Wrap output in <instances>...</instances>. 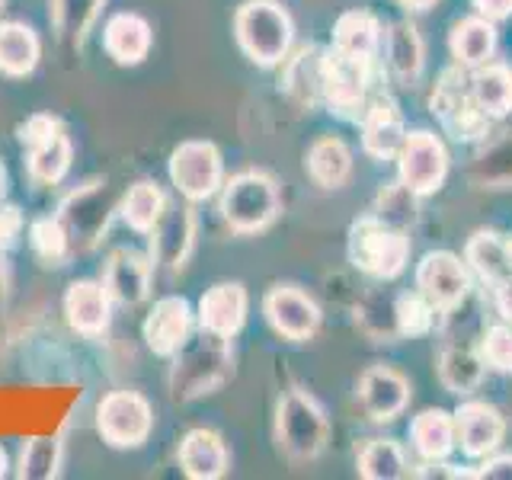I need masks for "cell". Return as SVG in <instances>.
Returning a JSON list of instances; mask_svg holds the SVG:
<instances>
[{
    "label": "cell",
    "instance_id": "681fc988",
    "mask_svg": "<svg viewBox=\"0 0 512 480\" xmlns=\"http://www.w3.org/2000/svg\"><path fill=\"white\" fill-rule=\"evenodd\" d=\"M10 474V455H7V448L0 445V480H4Z\"/></svg>",
    "mask_w": 512,
    "mask_h": 480
},
{
    "label": "cell",
    "instance_id": "bcb514c9",
    "mask_svg": "<svg viewBox=\"0 0 512 480\" xmlns=\"http://www.w3.org/2000/svg\"><path fill=\"white\" fill-rule=\"evenodd\" d=\"M471 4L487 20H506V16H512V0H471Z\"/></svg>",
    "mask_w": 512,
    "mask_h": 480
},
{
    "label": "cell",
    "instance_id": "30bf717a",
    "mask_svg": "<svg viewBox=\"0 0 512 480\" xmlns=\"http://www.w3.org/2000/svg\"><path fill=\"white\" fill-rule=\"evenodd\" d=\"M432 116H436L445 132L458 138V141H480L487 135V125H490V116L484 109L477 106L474 93H471V77L464 74V68H448L436 90H432Z\"/></svg>",
    "mask_w": 512,
    "mask_h": 480
},
{
    "label": "cell",
    "instance_id": "f1b7e54d",
    "mask_svg": "<svg viewBox=\"0 0 512 480\" xmlns=\"http://www.w3.org/2000/svg\"><path fill=\"white\" fill-rule=\"evenodd\" d=\"M448 45H452V55L461 68H480V64L490 61L496 48L493 20H487V16H468V20L455 23Z\"/></svg>",
    "mask_w": 512,
    "mask_h": 480
},
{
    "label": "cell",
    "instance_id": "ee69618b",
    "mask_svg": "<svg viewBox=\"0 0 512 480\" xmlns=\"http://www.w3.org/2000/svg\"><path fill=\"white\" fill-rule=\"evenodd\" d=\"M26 231V221H23V212L20 205L13 202H0V253L4 250H13L16 244H20V237Z\"/></svg>",
    "mask_w": 512,
    "mask_h": 480
},
{
    "label": "cell",
    "instance_id": "74e56055",
    "mask_svg": "<svg viewBox=\"0 0 512 480\" xmlns=\"http://www.w3.org/2000/svg\"><path fill=\"white\" fill-rule=\"evenodd\" d=\"M359 474L365 480H397L410 477V464L404 458V448L391 439H372L359 452Z\"/></svg>",
    "mask_w": 512,
    "mask_h": 480
},
{
    "label": "cell",
    "instance_id": "5b68a950",
    "mask_svg": "<svg viewBox=\"0 0 512 480\" xmlns=\"http://www.w3.org/2000/svg\"><path fill=\"white\" fill-rule=\"evenodd\" d=\"M349 260L372 279H394L410 260V237L378 215H365L349 228Z\"/></svg>",
    "mask_w": 512,
    "mask_h": 480
},
{
    "label": "cell",
    "instance_id": "8992f818",
    "mask_svg": "<svg viewBox=\"0 0 512 480\" xmlns=\"http://www.w3.org/2000/svg\"><path fill=\"white\" fill-rule=\"evenodd\" d=\"M119 199L122 196L106 180L87 183V186H80L61 199L55 215L61 218L64 231H68V237H71L74 256L90 253L96 244H100L106 228H109V221L119 212Z\"/></svg>",
    "mask_w": 512,
    "mask_h": 480
},
{
    "label": "cell",
    "instance_id": "8fae6325",
    "mask_svg": "<svg viewBox=\"0 0 512 480\" xmlns=\"http://www.w3.org/2000/svg\"><path fill=\"white\" fill-rule=\"evenodd\" d=\"M167 170H170V183L189 205L212 199L224 186V157L218 151V144L212 141L176 144L167 160Z\"/></svg>",
    "mask_w": 512,
    "mask_h": 480
},
{
    "label": "cell",
    "instance_id": "f35d334b",
    "mask_svg": "<svg viewBox=\"0 0 512 480\" xmlns=\"http://www.w3.org/2000/svg\"><path fill=\"white\" fill-rule=\"evenodd\" d=\"M388 64L400 80H416L423 71V39L416 26L394 23L388 32Z\"/></svg>",
    "mask_w": 512,
    "mask_h": 480
},
{
    "label": "cell",
    "instance_id": "ac0fdd59",
    "mask_svg": "<svg viewBox=\"0 0 512 480\" xmlns=\"http://www.w3.org/2000/svg\"><path fill=\"white\" fill-rule=\"evenodd\" d=\"M64 320L77 336L96 340L112 324V298L103 279H74L64 292Z\"/></svg>",
    "mask_w": 512,
    "mask_h": 480
},
{
    "label": "cell",
    "instance_id": "52a82bcc",
    "mask_svg": "<svg viewBox=\"0 0 512 480\" xmlns=\"http://www.w3.org/2000/svg\"><path fill=\"white\" fill-rule=\"evenodd\" d=\"M330 423L324 407L308 391H288L282 394L276 407V442L295 461H311L327 448Z\"/></svg>",
    "mask_w": 512,
    "mask_h": 480
},
{
    "label": "cell",
    "instance_id": "603a6c76",
    "mask_svg": "<svg viewBox=\"0 0 512 480\" xmlns=\"http://www.w3.org/2000/svg\"><path fill=\"white\" fill-rule=\"evenodd\" d=\"M455 436H458V445L464 448V455L487 458L490 452H496V445L503 442L506 420L496 407L471 400V404H461V410L455 413Z\"/></svg>",
    "mask_w": 512,
    "mask_h": 480
},
{
    "label": "cell",
    "instance_id": "7a4b0ae2",
    "mask_svg": "<svg viewBox=\"0 0 512 480\" xmlns=\"http://www.w3.org/2000/svg\"><path fill=\"white\" fill-rule=\"evenodd\" d=\"M234 36L240 52L260 68H276L292 48V16L279 0H247L234 13Z\"/></svg>",
    "mask_w": 512,
    "mask_h": 480
},
{
    "label": "cell",
    "instance_id": "484cf974",
    "mask_svg": "<svg viewBox=\"0 0 512 480\" xmlns=\"http://www.w3.org/2000/svg\"><path fill=\"white\" fill-rule=\"evenodd\" d=\"M42 61V39L29 23L0 20V74L29 77Z\"/></svg>",
    "mask_w": 512,
    "mask_h": 480
},
{
    "label": "cell",
    "instance_id": "44dd1931",
    "mask_svg": "<svg viewBox=\"0 0 512 480\" xmlns=\"http://www.w3.org/2000/svg\"><path fill=\"white\" fill-rule=\"evenodd\" d=\"M176 461H180V471L189 480H218L231 468V452L228 442L221 439V432L196 426L180 439Z\"/></svg>",
    "mask_w": 512,
    "mask_h": 480
},
{
    "label": "cell",
    "instance_id": "d590c367",
    "mask_svg": "<svg viewBox=\"0 0 512 480\" xmlns=\"http://www.w3.org/2000/svg\"><path fill=\"white\" fill-rule=\"evenodd\" d=\"M484 356L471 346H448L439 356V381L452 394H471L484 381Z\"/></svg>",
    "mask_w": 512,
    "mask_h": 480
},
{
    "label": "cell",
    "instance_id": "2e32d148",
    "mask_svg": "<svg viewBox=\"0 0 512 480\" xmlns=\"http://www.w3.org/2000/svg\"><path fill=\"white\" fill-rule=\"evenodd\" d=\"M151 237V260L154 269H167V272H180L186 260L196 247V212L189 205H167L164 218L157 221V228L148 234Z\"/></svg>",
    "mask_w": 512,
    "mask_h": 480
},
{
    "label": "cell",
    "instance_id": "e575fe53",
    "mask_svg": "<svg viewBox=\"0 0 512 480\" xmlns=\"http://www.w3.org/2000/svg\"><path fill=\"white\" fill-rule=\"evenodd\" d=\"M64 464V445L58 436H29L20 445L16 477L20 480H55Z\"/></svg>",
    "mask_w": 512,
    "mask_h": 480
},
{
    "label": "cell",
    "instance_id": "f907efd6",
    "mask_svg": "<svg viewBox=\"0 0 512 480\" xmlns=\"http://www.w3.org/2000/svg\"><path fill=\"white\" fill-rule=\"evenodd\" d=\"M404 7H413V10H426L429 4H436V0H400Z\"/></svg>",
    "mask_w": 512,
    "mask_h": 480
},
{
    "label": "cell",
    "instance_id": "9c48e42d",
    "mask_svg": "<svg viewBox=\"0 0 512 480\" xmlns=\"http://www.w3.org/2000/svg\"><path fill=\"white\" fill-rule=\"evenodd\" d=\"M375 77V58H356L340 48H324V103L343 119H362L372 103L368 87Z\"/></svg>",
    "mask_w": 512,
    "mask_h": 480
},
{
    "label": "cell",
    "instance_id": "7c38bea8",
    "mask_svg": "<svg viewBox=\"0 0 512 480\" xmlns=\"http://www.w3.org/2000/svg\"><path fill=\"white\" fill-rule=\"evenodd\" d=\"M196 311L183 295H164L154 301V308L148 311L141 324L144 346H148L157 359H173L180 352L192 333H196Z\"/></svg>",
    "mask_w": 512,
    "mask_h": 480
},
{
    "label": "cell",
    "instance_id": "ba28073f",
    "mask_svg": "<svg viewBox=\"0 0 512 480\" xmlns=\"http://www.w3.org/2000/svg\"><path fill=\"white\" fill-rule=\"evenodd\" d=\"M96 432L109 448H141L154 432V404L141 391H109L96 400Z\"/></svg>",
    "mask_w": 512,
    "mask_h": 480
},
{
    "label": "cell",
    "instance_id": "c3c4849f",
    "mask_svg": "<svg viewBox=\"0 0 512 480\" xmlns=\"http://www.w3.org/2000/svg\"><path fill=\"white\" fill-rule=\"evenodd\" d=\"M7 192H10V173L4 167V160H0V202L7 199Z\"/></svg>",
    "mask_w": 512,
    "mask_h": 480
},
{
    "label": "cell",
    "instance_id": "d6a6232c",
    "mask_svg": "<svg viewBox=\"0 0 512 480\" xmlns=\"http://www.w3.org/2000/svg\"><path fill=\"white\" fill-rule=\"evenodd\" d=\"M381 45V23L368 10H349L333 26V48L356 58H375Z\"/></svg>",
    "mask_w": 512,
    "mask_h": 480
},
{
    "label": "cell",
    "instance_id": "f546056e",
    "mask_svg": "<svg viewBox=\"0 0 512 480\" xmlns=\"http://www.w3.org/2000/svg\"><path fill=\"white\" fill-rule=\"evenodd\" d=\"M304 167H308V176L320 189H340L352 173V154L340 138L327 135L311 144Z\"/></svg>",
    "mask_w": 512,
    "mask_h": 480
},
{
    "label": "cell",
    "instance_id": "5bb4252c",
    "mask_svg": "<svg viewBox=\"0 0 512 480\" xmlns=\"http://www.w3.org/2000/svg\"><path fill=\"white\" fill-rule=\"evenodd\" d=\"M263 314L269 327L276 330L282 340L304 343L311 340L320 327V308L317 301L301 292L298 285H272L263 298Z\"/></svg>",
    "mask_w": 512,
    "mask_h": 480
},
{
    "label": "cell",
    "instance_id": "ab89813d",
    "mask_svg": "<svg viewBox=\"0 0 512 480\" xmlns=\"http://www.w3.org/2000/svg\"><path fill=\"white\" fill-rule=\"evenodd\" d=\"M471 180L480 189H512V132L493 141L471 164Z\"/></svg>",
    "mask_w": 512,
    "mask_h": 480
},
{
    "label": "cell",
    "instance_id": "3957f363",
    "mask_svg": "<svg viewBox=\"0 0 512 480\" xmlns=\"http://www.w3.org/2000/svg\"><path fill=\"white\" fill-rule=\"evenodd\" d=\"M221 218L237 234H260L282 215L279 183L263 170H244L221 186Z\"/></svg>",
    "mask_w": 512,
    "mask_h": 480
},
{
    "label": "cell",
    "instance_id": "8d00e7d4",
    "mask_svg": "<svg viewBox=\"0 0 512 480\" xmlns=\"http://www.w3.org/2000/svg\"><path fill=\"white\" fill-rule=\"evenodd\" d=\"M29 250L39 256L42 266H68L74 260L71 237L64 231V224L58 215H42L29 224Z\"/></svg>",
    "mask_w": 512,
    "mask_h": 480
},
{
    "label": "cell",
    "instance_id": "1f68e13d",
    "mask_svg": "<svg viewBox=\"0 0 512 480\" xmlns=\"http://www.w3.org/2000/svg\"><path fill=\"white\" fill-rule=\"evenodd\" d=\"M464 256H468L471 269L484 282L500 285L503 279L512 276V247H509V240H503L500 234H493V231H477L468 240V250H464Z\"/></svg>",
    "mask_w": 512,
    "mask_h": 480
},
{
    "label": "cell",
    "instance_id": "ffe728a7",
    "mask_svg": "<svg viewBox=\"0 0 512 480\" xmlns=\"http://www.w3.org/2000/svg\"><path fill=\"white\" fill-rule=\"evenodd\" d=\"M154 48V29L135 10L112 13L103 26V52L119 64V68H138L148 61Z\"/></svg>",
    "mask_w": 512,
    "mask_h": 480
},
{
    "label": "cell",
    "instance_id": "d6986e66",
    "mask_svg": "<svg viewBox=\"0 0 512 480\" xmlns=\"http://www.w3.org/2000/svg\"><path fill=\"white\" fill-rule=\"evenodd\" d=\"M250 311V295L240 282H215L212 288H205V295L199 298L196 308V324L199 330L218 333V336H234L244 330Z\"/></svg>",
    "mask_w": 512,
    "mask_h": 480
},
{
    "label": "cell",
    "instance_id": "4316f807",
    "mask_svg": "<svg viewBox=\"0 0 512 480\" xmlns=\"http://www.w3.org/2000/svg\"><path fill=\"white\" fill-rule=\"evenodd\" d=\"M167 192L160 189L154 180H138L132 183L119 199V215L135 234H151L157 228V221L167 212Z\"/></svg>",
    "mask_w": 512,
    "mask_h": 480
},
{
    "label": "cell",
    "instance_id": "7402d4cb",
    "mask_svg": "<svg viewBox=\"0 0 512 480\" xmlns=\"http://www.w3.org/2000/svg\"><path fill=\"white\" fill-rule=\"evenodd\" d=\"M407 138L404 116H400V106L391 100L388 93L372 96V103L362 112V148L368 157L375 160H391L397 157L400 144Z\"/></svg>",
    "mask_w": 512,
    "mask_h": 480
},
{
    "label": "cell",
    "instance_id": "277c9868",
    "mask_svg": "<svg viewBox=\"0 0 512 480\" xmlns=\"http://www.w3.org/2000/svg\"><path fill=\"white\" fill-rule=\"evenodd\" d=\"M16 138L26 154V173L39 186H58L71 173L74 164V141L68 128L52 112H32V116L16 128Z\"/></svg>",
    "mask_w": 512,
    "mask_h": 480
},
{
    "label": "cell",
    "instance_id": "4fadbf2b",
    "mask_svg": "<svg viewBox=\"0 0 512 480\" xmlns=\"http://www.w3.org/2000/svg\"><path fill=\"white\" fill-rule=\"evenodd\" d=\"M397 170H400V183L413 189L416 196L436 192L448 173L445 144L432 132H423V128L420 132H410L397 151Z\"/></svg>",
    "mask_w": 512,
    "mask_h": 480
},
{
    "label": "cell",
    "instance_id": "9a60e30c",
    "mask_svg": "<svg viewBox=\"0 0 512 480\" xmlns=\"http://www.w3.org/2000/svg\"><path fill=\"white\" fill-rule=\"evenodd\" d=\"M151 282H154V260L151 253H141L132 247H119L109 253L103 266V285L119 308H138L151 298Z\"/></svg>",
    "mask_w": 512,
    "mask_h": 480
},
{
    "label": "cell",
    "instance_id": "b9f144b4",
    "mask_svg": "<svg viewBox=\"0 0 512 480\" xmlns=\"http://www.w3.org/2000/svg\"><path fill=\"white\" fill-rule=\"evenodd\" d=\"M375 215L381 221L394 224V228L407 231L410 224L416 221V192L407 189L404 183H391L378 192V202H375Z\"/></svg>",
    "mask_w": 512,
    "mask_h": 480
},
{
    "label": "cell",
    "instance_id": "7bdbcfd3",
    "mask_svg": "<svg viewBox=\"0 0 512 480\" xmlns=\"http://www.w3.org/2000/svg\"><path fill=\"white\" fill-rule=\"evenodd\" d=\"M480 356L493 372H512V327H490L480 343Z\"/></svg>",
    "mask_w": 512,
    "mask_h": 480
},
{
    "label": "cell",
    "instance_id": "4dcf8cb0",
    "mask_svg": "<svg viewBox=\"0 0 512 480\" xmlns=\"http://www.w3.org/2000/svg\"><path fill=\"white\" fill-rule=\"evenodd\" d=\"M410 439H413V448L426 461H442V458H448V455H452V448L458 445L455 416L445 413V410H423L410 423Z\"/></svg>",
    "mask_w": 512,
    "mask_h": 480
},
{
    "label": "cell",
    "instance_id": "7dc6e473",
    "mask_svg": "<svg viewBox=\"0 0 512 480\" xmlns=\"http://www.w3.org/2000/svg\"><path fill=\"white\" fill-rule=\"evenodd\" d=\"M496 308H500V314L512 324V276L496 285Z\"/></svg>",
    "mask_w": 512,
    "mask_h": 480
},
{
    "label": "cell",
    "instance_id": "816d5d0a",
    "mask_svg": "<svg viewBox=\"0 0 512 480\" xmlns=\"http://www.w3.org/2000/svg\"><path fill=\"white\" fill-rule=\"evenodd\" d=\"M4 4H7V0H0V10H4Z\"/></svg>",
    "mask_w": 512,
    "mask_h": 480
},
{
    "label": "cell",
    "instance_id": "e0dca14e",
    "mask_svg": "<svg viewBox=\"0 0 512 480\" xmlns=\"http://www.w3.org/2000/svg\"><path fill=\"white\" fill-rule=\"evenodd\" d=\"M416 288L436 304L439 314L458 308V304L468 298L471 292V279H468V269L458 260L455 253H426L420 269H416Z\"/></svg>",
    "mask_w": 512,
    "mask_h": 480
},
{
    "label": "cell",
    "instance_id": "83f0119b",
    "mask_svg": "<svg viewBox=\"0 0 512 480\" xmlns=\"http://www.w3.org/2000/svg\"><path fill=\"white\" fill-rule=\"evenodd\" d=\"M103 4L106 0H48V20H52L55 36L64 45L80 48L100 20Z\"/></svg>",
    "mask_w": 512,
    "mask_h": 480
},
{
    "label": "cell",
    "instance_id": "6da1fadb",
    "mask_svg": "<svg viewBox=\"0 0 512 480\" xmlns=\"http://www.w3.org/2000/svg\"><path fill=\"white\" fill-rule=\"evenodd\" d=\"M234 372V349L228 336L199 330L192 340L176 352L170 365V394L173 400H196L218 391Z\"/></svg>",
    "mask_w": 512,
    "mask_h": 480
},
{
    "label": "cell",
    "instance_id": "d4e9b609",
    "mask_svg": "<svg viewBox=\"0 0 512 480\" xmlns=\"http://www.w3.org/2000/svg\"><path fill=\"white\" fill-rule=\"evenodd\" d=\"M282 90L304 109L324 103V48L304 45L298 55L282 61Z\"/></svg>",
    "mask_w": 512,
    "mask_h": 480
},
{
    "label": "cell",
    "instance_id": "f5cc1de1",
    "mask_svg": "<svg viewBox=\"0 0 512 480\" xmlns=\"http://www.w3.org/2000/svg\"><path fill=\"white\" fill-rule=\"evenodd\" d=\"M509 247H512V240H509Z\"/></svg>",
    "mask_w": 512,
    "mask_h": 480
},
{
    "label": "cell",
    "instance_id": "836d02e7",
    "mask_svg": "<svg viewBox=\"0 0 512 480\" xmlns=\"http://www.w3.org/2000/svg\"><path fill=\"white\" fill-rule=\"evenodd\" d=\"M471 93L490 119H500L512 109V68L506 64H480L471 74Z\"/></svg>",
    "mask_w": 512,
    "mask_h": 480
},
{
    "label": "cell",
    "instance_id": "60d3db41",
    "mask_svg": "<svg viewBox=\"0 0 512 480\" xmlns=\"http://www.w3.org/2000/svg\"><path fill=\"white\" fill-rule=\"evenodd\" d=\"M436 314L439 308L420 292V288H416L413 295H400L394 301V320H397L400 336H426L436 327Z\"/></svg>",
    "mask_w": 512,
    "mask_h": 480
},
{
    "label": "cell",
    "instance_id": "cb8c5ba5",
    "mask_svg": "<svg viewBox=\"0 0 512 480\" xmlns=\"http://www.w3.org/2000/svg\"><path fill=\"white\" fill-rule=\"evenodd\" d=\"M359 397L365 413L372 416L375 423H391L394 416H400V410L407 407L410 400V384L407 378L394 372V368H368L359 381Z\"/></svg>",
    "mask_w": 512,
    "mask_h": 480
},
{
    "label": "cell",
    "instance_id": "f6af8a7d",
    "mask_svg": "<svg viewBox=\"0 0 512 480\" xmlns=\"http://www.w3.org/2000/svg\"><path fill=\"white\" fill-rule=\"evenodd\" d=\"M471 477H500V480H512V455H496L490 458L484 468L474 471Z\"/></svg>",
    "mask_w": 512,
    "mask_h": 480
}]
</instances>
